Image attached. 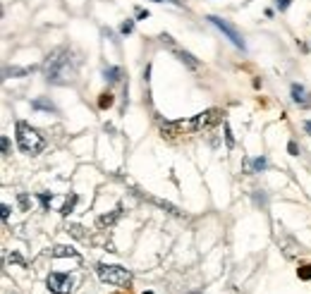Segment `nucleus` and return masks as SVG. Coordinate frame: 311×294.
<instances>
[{
    "instance_id": "nucleus-1",
    "label": "nucleus",
    "mask_w": 311,
    "mask_h": 294,
    "mask_svg": "<svg viewBox=\"0 0 311 294\" xmlns=\"http://www.w3.org/2000/svg\"><path fill=\"white\" fill-rule=\"evenodd\" d=\"M43 72H46V79L51 84L72 82L77 74V60L72 55V51L70 48H55L43 62Z\"/></svg>"
},
{
    "instance_id": "nucleus-18",
    "label": "nucleus",
    "mask_w": 311,
    "mask_h": 294,
    "mask_svg": "<svg viewBox=\"0 0 311 294\" xmlns=\"http://www.w3.org/2000/svg\"><path fill=\"white\" fill-rule=\"evenodd\" d=\"M98 105H101V108H110V105H113V93H101Z\"/></svg>"
},
{
    "instance_id": "nucleus-10",
    "label": "nucleus",
    "mask_w": 311,
    "mask_h": 294,
    "mask_svg": "<svg viewBox=\"0 0 311 294\" xmlns=\"http://www.w3.org/2000/svg\"><path fill=\"white\" fill-rule=\"evenodd\" d=\"M122 210H125L122 204H117V208H115L113 213H110V215H101V218L96 220V225H98V227H113L115 223L122 218Z\"/></svg>"
},
{
    "instance_id": "nucleus-13",
    "label": "nucleus",
    "mask_w": 311,
    "mask_h": 294,
    "mask_svg": "<svg viewBox=\"0 0 311 294\" xmlns=\"http://www.w3.org/2000/svg\"><path fill=\"white\" fill-rule=\"evenodd\" d=\"M31 108H36V110H48V113H55V105H53V103H46V101H34V103H31Z\"/></svg>"
},
{
    "instance_id": "nucleus-17",
    "label": "nucleus",
    "mask_w": 311,
    "mask_h": 294,
    "mask_svg": "<svg viewBox=\"0 0 311 294\" xmlns=\"http://www.w3.org/2000/svg\"><path fill=\"white\" fill-rule=\"evenodd\" d=\"M153 204H156V206H161V208H165V210H168V213H172V215H180V210H177V208L172 206V204H168V201H161V199H153Z\"/></svg>"
},
{
    "instance_id": "nucleus-22",
    "label": "nucleus",
    "mask_w": 311,
    "mask_h": 294,
    "mask_svg": "<svg viewBox=\"0 0 311 294\" xmlns=\"http://www.w3.org/2000/svg\"><path fill=\"white\" fill-rule=\"evenodd\" d=\"M17 201H19V208H22V210H29V196L27 194H19Z\"/></svg>"
},
{
    "instance_id": "nucleus-19",
    "label": "nucleus",
    "mask_w": 311,
    "mask_h": 294,
    "mask_svg": "<svg viewBox=\"0 0 311 294\" xmlns=\"http://www.w3.org/2000/svg\"><path fill=\"white\" fill-rule=\"evenodd\" d=\"M103 74H106L108 82H117V79H120V69H117V67H108Z\"/></svg>"
},
{
    "instance_id": "nucleus-7",
    "label": "nucleus",
    "mask_w": 311,
    "mask_h": 294,
    "mask_svg": "<svg viewBox=\"0 0 311 294\" xmlns=\"http://www.w3.org/2000/svg\"><path fill=\"white\" fill-rule=\"evenodd\" d=\"M292 101L299 108H311V93L302 84H292Z\"/></svg>"
},
{
    "instance_id": "nucleus-5",
    "label": "nucleus",
    "mask_w": 311,
    "mask_h": 294,
    "mask_svg": "<svg viewBox=\"0 0 311 294\" xmlns=\"http://www.w3.org/2000/svg\"><path fill=\"white\" fill-rule=\"evenodd\" d=\"M46 287L53 294H72L74 280H72V275H67V273H51V275L46 277Z\"/></svg>"
},
{
    "instance_id": "nucleus-26",
    "label": "nucleus",
    "mask_w": 311,
    "mask_h": 294,
    "mask_svg": "<svg viewBox=\"0 0 311 294\" xmlns=\"http://www.w3.org/2000/svg\"><path fill=\"white\" fill-rule=\"evenodd\" d=\"M10 263H17V265H22V268H24V259H22V256H19V254H12V256H10Z\"/></svg>"
},
{
    "instance_id": "nucleus-3",
    "label": "nucleus",
    "mask_w": 311,
    "mask_h": 294,
    "mask_svg": "<svg viewBox=\"0 0 311 294\" xmlns=\"http://www.w3.org/2000/svg\"><path fill=\"white\" fill-rule=\"evenodd\" d=\"M17 146H19L22 153H27V156H38V153L46 148V139H43V134H38L29 122L19 120V122H17Z\"/></svg>"
},
{
    "instance_id": "nucleus-14",
    "label": "nucleus",
    "mask_w": 311,
    "mask_h": 294,
    "mask_svg": "<svg viewBox=\"0 0 311 294\" xmlns=\"http://www.w3.org/2000/svg\"><path fill=\"white\" fill-rule=\"evenodd\" d=\"M283 242H285V244H287V249H285V256H290V259H292V256L297 254L294 249H299V246H297V242H294L292 237H287V239H283Z\"/></svg>"
},
{
    "instance_id": "nucleus-12",
    "label": "nucleus",
    "mask_w": 311,
    "mask_h": 294,
    "mask_svg": "<svg viewBox=\"0 0 311 294\" xmlns=\"http://www.w3.org/2000/svg\"><path fill=\"white\" fill-rule=\"evenodd\" d=\"M177 58L182 60V62H187V65H189L192 69H197V67H199V62H197V60L192 58L189 53H184V51H177Z\"/></svg>"
},
{
    "instance_id": "nucleus-31",
    "label": "nucleus",
    "mask_w": 311,
    "mask_h": 294,
    "mask_svg": "<svg viewBox=\"0 0 311 294\" xmlns=\"http://www.w3.org/2000/svg\"><path fill=\"white\" fill-rule=\"evenodd\" d=\"M156 2H163V0H156Z\"/></svg>"
},
{
    "instance_id": "nucleus-28",
    "label": "nucleus",
    "mask_w": 311,
    "mask_h": 294,
    "mask_svg": "<svg viewBox=\"0 0 311 294\" xmlns=\"http://www.w3.org/2000/svg\"><path fill=\"white\" fill-rule=\"evenodd\" d=\"M290 2H292V0H275V7H278V10H287Z\"/></svg>"
},
{
    "instance_id": "nucleus-30",
    "label": "nucleus",
    "mask_w": 311,
    "mask_h": 294,
    "mask_svg": "<svg viewBox=\"0 0 311 294\" xmlns=\"http://www.w3.org/2000/svg\"><path fill=\"white\" fill-rule=\"evenodd\" d=\"M304 129H307V132L311 134V120H307V122H304Z\"/></svg>"
},
{
    "instance_id": "nucleus-11",
    "label": "nucleus",
    "mask_w": 311,
    "mask_h": 294,
    "mask_svg": "<svg viewBox=\"0 0 311 294\" xmlns=\"http://www.w3.org/2000/svg\"><path fill=\"white\" fill-rule=\"evenodd\" d=\"M77 201H79V196H77V194L67 196V201H65V206L60 208V213H62V215H70V213L74 210V206H77Z\"/></svg>"
},
{
    "instance_id": "nucleus-25",
    "label": "nucleus",
    "mask_w": 311,
    "mask_h": 294,
    "mask_svg": "<svg viewBox=\"0 0 311 294\" xmlns=\"http://www.w3.org/2000/svg\"><path fill=\"white\" fill-rule=\"evenodd\" d=\"M29 72H31L29 67H24V69H19V67H12V69H7V74H17V77H19V74H29Z\"/></svg>"
},
{
    "instance_id": "nucleus-23",
    "label": "nucleus",
    "mask_w": 311,
    "mask_h": 294,
    "mask_svg": "<svg viewBox=\"0 0 311 294\" xmlns=\"http://www.w3.org/2000/svg\"><path fill=\"white\" fill-rule=\"evenodd\" d=\"M225 141H227V148L235 146V139H232V132H230V124L225 122Z\"/></svg>"
},
{
    "instance_id": "nucleus-6",
    "label": "nucleus",
    "mask_w": 311,
    "mask_h": 294,
    "mask_svg": "<svg viewBox=\"0 0 311 294\" xmlns=\"http://www.w3.org/2000/svg\"><path fill=\"white\" fill-rule=\"evenodd\" d=\"M208 22H211V24H216L218 29L223 31L227 38H230V43H232L235 48H242V51H244V38H242V34L237 31V27H235V24H230L227 19L218 17V15H208Z\"/></svg>"
},
{
    "instance_id": "nucleus-2",
    "label": "nucleus",
    "mask_w": 311,
    "mask_h": 294,
    "mask_svg": "<svg viewBox=\"0 0 311 294\" xmlns=\"http://www.w3.org/2000/svg\"><path fill=\"white\" fill-rule=\"evenodd\" d=\"M218 120H220V110L211 108V110H203V113L194 115L192 120H175V122H163V124H161V134H163V137H180V134H192V132H201V129H208V127H213Z\"/></svg>"
},
{
    "instance_id": "nucleus-21",
    "label": "nucleus",
    "mask_w": 311,
    "mask_h": 294,
    "mask_svg": "<svg viewBox=\"0 0 311 294\" xmlns=\"http://www.w3.org/2000/svg\"><path fill=\"white\" fill-rule=\"evenodd\" d=\"M120 31H122L125 36H127V34H132V31H134V22H132V19H127V22H122V27H120Z\"/></svg>"
},
{
    "instance_id": "nucleus-27",
    "label": "nucleus",
    "mask_w": 311,
    "mask_h": 294,
    "mask_svg": "<svg viewBox=\"0 0 311 294\" xmlns=\"http://www.w3.org/2000/svg\"><path fill=\"white\" fill-rule=\"evenodd\" d=\"M0 213H2V220L7 223V220H10V206H7V204H2V206H0Z\"/></svg>"
},
{
    "instance_id": "nucleus-20",
    "label": "nucleus",
    "mask_w": 311,
    "mask_h": 294,
    "mask_svg": "<svg viewBox=\"0 0 311 294\" xmlns=\"http://www.w3.org/2000/svg\"><path fill=\"white\" fill-rule=\"evenodd\" d=\"M297 275H299L302 280H311V263L304 265V268H299V270H297Z\"/></svg>"
},
{
    "instance_id": "nucleus-4",
    "label": "nucleus",
    "mask_w": 311,
    "mask_h": 294,
    "mask_svg": "<svg viewBox=\"0 0 311 294\" xmlns=\"http://www.w3.org/2000/svg\"><path fill=\"white\" fill-rule=\"evenodd\" d=\"M96 275L101 277V282H108V285H115V287H129L132 285V273L122 265L98 263L96 265Z\"/></svg>"
},
{
    "instance_id": "nucleus-24",
    "label": "nucleus",
    "mask_w": 311,
    "mask_h": 294,
    "mask_svg": "<svg viewBox=\"0 0 311 294\" xmlns=\"http://www.w3.org/2000/svg\"><path fill=\"white\" fill-rule=\"evenodd\" d=\"M0 146H2V156H10V139L7 137L0 139Z\"/></svg>"
},
{
    "instance_id": "nucleus-29",
    "label": "nucleus",
    "mask_w": 311,
    "mask_h": 294,
    "mask_svg": "<svg viewBox=\"0 0 311 294\" xmlns=\"http://www.w3.org/2000/svg\"><path fill=\"white\" fill-rule=\"evenodd\" d=\"M287 151H290L292 156H299V151H297V144H294V141H290V144H287Z\"/></svg>"
},
{
    "instance_id": "nucleus-15",
    "label": "nucleus",
    "mask_w": 311,
    "mask_h": 294,
    "mask_svg": "<svg viewBox=\"0 0 311 294\" xmlns=\"http://www.w3.org/2000/svg\"><path fill=\"white\" fill-rule=\"evenodd\" d=\"M38 201L43 204V210H51V201H53V194H48V191H41V194H38Z\"/></svg>"
},
{
    "instance_id": "nucleus-8",
    "label": "nucleus",
    "mask_w": 311,
    "mask_h": 294,
    "mask_svg": "<svg viewBox=\"0 0 311 294\" xmlns=\"http://www.w3.org/2000/svg\"><path fill=\"white\" fill-rule=\"evenodd\" d=\"M244 173H249V175H254V173H263L266 168H268V160L263 158V156H258V158H244Z\"/></svg>"
},
{
    "instance_id": "nucleus-16",
    "label": "nucleus",
    "mask_w": 311,
    "mask_h": 294,
    "mask_svg": "<svg viewBox=\"0 0 311 294\" xmlns=\"http://www.w3.org/2000/svg\"><path fill=\"white\" fill-rule=\"evenodd\" d=\"M72 237H77V239H86V232L82 225H70V230H67Z\"/></svg>"
},
{
    "instance_id": "nucleus-9",
    "label": "nucleus",
    "mask_w": 311,
    "mask_h": 294,
    "mask_svg": "<svg viewBox=\"0 0 311 294\" xmlns=\"http://www.w3.org/2000/svg\"><path fill=\"white\" fill-rule=\"evenodd\" d=\"M51 256L53 259H79V251L67 246V244H57V246L51 249Z\"/></svg>"
}]
</instances>
